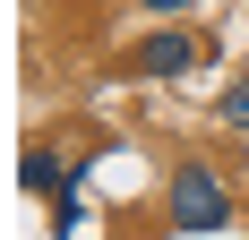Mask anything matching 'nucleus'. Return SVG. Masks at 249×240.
<instances>
[{
    "instance_id": "nucleus-1",
    "label": "nucleus",
    "mask_w": 249,
    "mask_h": 240,
    "mask_svg": "<svg viewBox=\"0 0 249 240\" xmlns=\"http://www.w3.org/2000/svg\"><path fill=\"white\" fill-rule=\"evenodd\" d=\"M172 223L180 232H224L232 223V197H224V180H215V163H180L172 171Z\"/></svg>"
},
{
    "instance_id": "nucleus-2",
    "label": "nucleus",
    "mask_w": 249,
    "mask_h": 240,
    "mask_svg": "<svg viewBox=\"0 0 249 240\" xmlns=\"http://www.w3.org/2000/svg\"><path fill=\"white\" fill-rule=\"evenodd\" d=\"M198 60H206V34H189V26H155L146 43L129 51V69H138V77H189Z\"/></svg>"
},
{
    "instance_id": "nucleus-3",
    "label": "nucleus",
    "mask_w": 249,
    "mask_h": 240,
    "mask_svg": "<svg viewBox=\"0 0 249 240\" xmlns=\"http://www.w3.org/2000/svg\"><path fill=\"white\" fill-rule=\"evenodd\" d=\"M18 180H26V189H35V197H69V180H77V171L60 163V154H43V146H35V154H26V163H18Z\"/></svg>"
},
{
    "instance_id": "nucleus-4",
    "label": "nucleus",
    "mask_w": 249,
    "mask_h": 240,
    "mask_svg": "<svg viewBox=\"0 0 249 240\" xmlns=\"http://www.w3.org/2000/svg\"><path fill=\"white\" fill-rule=\"evenodd\" d=\"M215 120H224V129H249V77H232L224 95H215Z\"/></svg>"
},
{
    "instance_id": "nucleus-5",
    "label": "nucleus",
    "mask_w": 249,
    "mask_h": 240,
    "mask_svg": "<svg viewBox=\"0 0 249 240\" xmlns=\"http://www.w3.org/2000/svg\"><path fill=\"white\" fill-rule=\"evenodd\" d=\"M138 9H155V17H189V0H138Z\"/></svg>"
}]
</instances>
